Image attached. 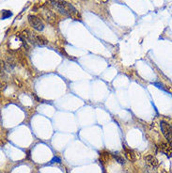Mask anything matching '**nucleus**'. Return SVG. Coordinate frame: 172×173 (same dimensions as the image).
I'll list each match as a JSON object with an SVG mask.
<instances>
[{"label": "nucleus", "instance_id": "0eeeda50", "mask_svg": "<svg viewBox=\"0 0 172 173\" xmlns=\"http://www.w3.org/2000/svg\"><path fill=\"white\" fill-rule=\"evenodd\" d=\"M160 151L164 154H166L167 157L172 156V145L170 143H161L159 145Z\"/></svg>", "mask_w": 172, "mask_h": 173}, {"label": "nucleus", "instance_id": "39448f33", "mask_svg": "<svg viewBox=\"0 0 172 173\" xmlns=\"http://www.w3.org/2000/svg\"><path fill=\"white\" fill-rule=\"evenodd\" d=\"M145 160V164L148 168L152 169H154L158 167V160L153 156V155H147L145 156L144 158Z\"/></svg>", "mask_w": 172, "mask_h": 173}, {"label": "nucleus", "instance_id": "1a4fd4ad", "mask_svg": "<svg viewBox=\"0 0 172 173\" xmlns=\"http://www.w3.org/2000/svg\"><path fill=\"white\" fill-rule=\"evenodd\" d=\"M12 15V13L10 10H2V19H7Z\"/></svg>", "mask_w": 172, "mask_h": 173}, {"label": "nucleus", "instance_id": "423d86ee", "mask_svg": "<svg viewBox=\"0 0 172 173\" xmlns=\"http://www.w3.org/2000/svg\"><path fill=\"white\" fill-rule=\"evenodd\" d=\"M41 13H42V16H44V18L47 21L48 23L50 24H54L55 21H56V15L54 14V13L49 10L47 9H45L44 7L41 9Z\"/></svg>", "mask_w": 172, "mask_h": 173}, {"label": "nucleus", "instance_id": "20e7f679", "mask_svg": "<svg viewBox=\"0 0 172 173\" xmlns=\"http://www.w3.org/2000/svg\"><path fill=\"white\" fill-rule=\"evenodd\" d=\"M160 127L164 136L166 137L168 141H172V126L167 121H162L160 122Z\"/></svg>", "mask_w": 172, "mask_h": 173}, {"label": "nucleus", "instance_id": "7ed1b4c3", "mask_svg": "<svg viewBox=\"0 0 172 173\" xmlns=\"http://www.w3.org/2000/svg\"><path fill=\"white\" fill-rule=\"evenodd\" d=\"M28 22L30 25L33 26V28L37 31H42L44 29V25L42 23V21L35 15H29L28 16Z\"/></svg>", "mask_w": 172, "mask_h": 173}, {"label": "nucleus", "instance_id": "f257e3e1", "mask_svg": "<svg viewBox=\"0 0 172 173\" xmlns=\"http://www.w3.org/2000/svg\"><path fill=\"white\" fill-rule=\"evenodd\" d=\"M49 5L63 15L69 17H76L78 15L77 10L73 5L66 2L65 0H49Z\"/></svg>", "mask_w": 172, "mask_h": 173}, {"label": "nucleus", "instance_id": "f03ea898", "mask_svg": "<svg viewBox=\"0 0 172 173\" xmlns=\"http://www.w3.org/2000/svg\"><path fill=\"white\" fill-rule=\"evenodd\" d=\"M24 36L26 37V39L31 43L34 45H38V46H44L48 43V40L46 38H44L41 35H38L36 33H32L30 31H24Z\"/></svg>", "mask_w": 172, "mask_h": 173}, {"label": "nucleus", "instance_id": "6e6552de", "mask_svg": "<svg viewBox=\"0 0 172 173\" xmlns=\"http://www.w3.org/2000/svg\"><path fill=\"white\" fill-rule=\"evenodd\" d=\"M124 154H125V156H126V158L128 159L129 161L134 162L135 159H137V156H135L134 151L133 150H131V149H127L126 147H124Z\"/></svg>", "mask_w": 172, "mask_h": 173}, {"label": "nucleus", "instance_id": "9d476101", "mask_svg": "<svg viewBox=\"0 0 172 173\" xmlns=\"http://www.w3.org/2000/svg\"><path fill=\"white\" fill-rule=\"evenodd\" d=\"M113 157L116 159V160L119 163V164H124L125 162H124V159L122 158V157H120L119 155H118V154H113Z\"/></svg>", "mask_w": 172, "mask_h": 173}]
</instances>
